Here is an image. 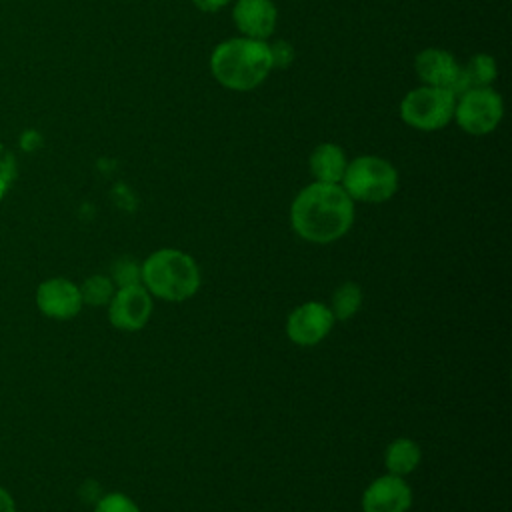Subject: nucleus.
<instances>
[{"instance_id": "f257e3e1", "label": "nucleus", "mask_w": 512, "mask_h": 512, "mask_svg": "<svg viewBox=\"0 0 512 512\" xmlns=\"http://www.w3.org/2000/svg\"><path fill=\"white\" fill-rule=\"evenodd\" d=\"M354 214V200L340 184L316 180L304 186L290 204L292 230L312 244H330L346 236Z\"/></svg>"}, {"instance_id": "f03ea898", "label": "nucleus", "mask_w": 512, "mask_h": 512, "mask_svg": "<svg viewBox=\"0 0 512 512\" xmlns=\"http://www.w3.org/2000/svg\"><path fill=\"white\" fill-rule=\"evenodd\" d=\"M272 54L266 40L248 36L228 38L210 54V70L216 82L234 92H248L260 86L272 72Z\"/></svg>"}, {"instance_id": "7ed1b4c3", "label": "nucleus", "mask_w": 512, "mask_h": 512, "mask_svg": "<svg viewBox=\"0 0 512 512\" xmlns=\"http://www.w3.org/2000/svg\"><path fill=\"white\" fill-rule=\"evenodd\" d=\"M200 268L196 260L178 248H158L142 262V286L152 298L164 302H186L200 290Z\"/></svg>"}, {"instance_id": "20e7f679", "label": "nucleus", "mask_w": 512, "mask_h": 512, "mask_svg": "<svg viewBox=\"0 0 512 512\" xmlns=\"http://www.w3.org/2000/svg\"><path fill=\"white\" fill-rule=\"evenodd\" d=\"M398 170L382 156L364 154L348 162L340 186L354 202L380 204L398 192Z\"/></svg>"}, {"instance_id": "39448f33", "label": "nucleus", "mask_w": 512, "mask_h": 512, "mask_svg": "<svg viewBox=\"0 0 512 512\" xmlns=\"http://www.w3.org/2000/svg\"><path fill=\"white\" fill-rule=\"evenodd\" d=\"M456 94L446 88L418 86L406 92L400 102V118L414 130L436 132L454 118Z\"/></svg>"}, {"instance_id": "423d86ee", "label": "nucleus", "mask_w": 512, "mask_h": 512, "mask_svg": "<svg viewBox=\"0 0 512 512\" xmlns=\"http://www.w3.org/2000/svg\"><path fill=\"white\" fill-rule=\"evenodd\" d=\"M504 116L502 96L492 88H470L456 96L454 120L456 124L474 136L490 134L498 128Z\"/></svg>"}, {"instance_id": "0eeeda50", "label": "nucleus", "mask_w": 512, "mask_h": 512, "mask_svg": "<svg viewBox=\"0 0 512 512\" xmlns=\"http://www.w3.org/2000/svg\"><path fill=\"white\" fill-rule=\"evenodd\" d=\"M334 316L328 304L308 300L298 304L286 318V336L302 348L320 344L334 328Z\"/></svg>"}, {"instance_id": "6e6552de", "label": "nucleus", "mask_w": 512, "mask_h": 512, "mask_svg": "<svg viewBox=\"0 0 512 512\" xmlns=\"http://www.w3.org/2000/svg\"><path fill=\"white\" fill-rule=\"evenodd\" d=\"M154 310L152 296L142 284L116 288L114 296L108 302V320L114 328L122 332L142 330Z\"/></svg>"}, {"instance_id": "1a4fd4ad", "label": "nucleus", "mask_w": 512, "mask_h": 512, "mask_svg": "<svg viewBox=\"0 0 512 512\" xmlns=\"http://www.w3.org/2000/svg\"><path fill=\"white\" fill-rule=\"evenodd\" d=\"M36 306L52 320H70L84 306L80 286L64 276L48 278L36 288Z\"/></svg>"}, {"instance_id": "9d476101", "label": "nucleus", "mask_w": 512, "mask_h": 512, "mask_svg": "<svg viewBox=\"0 0 512 512\" xmlns=\"http://www.w3.org/2000/svg\"><path fill=\"white\" fill-rule=\"evenodd\" d=\"M362 512H408L412 506V488L402 476L382 474L362 492Z\"/></svg>"}, {"instance_id": "9b49d317", "label": "nucleus", "mask_w": 512, "mask_h": 512, "mask_svg": "<svg viewBox=\"0 0 512 512\" xmlns=\"http://www.w3.org/2000/svg\"><path fill=\"white\" fill-rule=\"evenodd\" d=\"M414 70L422 84L446 88L456 94V86L460 80V64L448 50L424 48L416 54Z\"/></svg>"}, {"instance_id": "f8f14e48", "label": "nucleus", "mask_w": 512, "mask_h": 512, "mask_svg": "<svg viewBox=\"0 0 512 512\" xmlns=\"http://www.w3.org/2000/svg\"><path fill=\"white\" fill-rule=\"evenodd\" d=\"M232 20L242 36L266 40L276 28L278 10L272 0H236Z\"/></svg>"}, {"instance_id": "ddd939ff", "label": "nucleus", "mask_w": 512, "mask_h": 512, "mask_svg": "<svg viewBox=\"0 0 512 512\" xmlns=\"http://www.w3.org/2000/svg\"><path fill=\"white\" fill-rule=\"evenodd\" d=\"M308 166H310V172L316 182L340 184L344 170L348 166V158L338 144L324 142L312 150Z\"/></svg>"}, {"instance_id": "4468645a", "label": "nucleus", "mask_w": 512, "mask_h": 512, "mask_svg": "<svg viewBox=\"0 0 512 512\" xmlns=\"http://www.w3.org/2000/svg\"><path fill=\"white\" fill-rule=\"evenodd\" d=\"M420 460H422L420 446L406 436L394 438L384 450V466L388 474H394V476L406 478L420 466Z\"/></svg>"}, {"instance_id": "2eb2a0df", "label": "nucleus", "mask_w": 512, "mask_h": 512, "mask_svg": "<svg viewBox=\"0 0 512 512\" xmlns=\"http://www.w3.org/2000/svg\"><path fill=\"white\" fill-rule=\"evenodd\" d=\"M498 68L490 54H476L464 66H460V80L456 86V96L470 88H486L496 80Z\"/></svg>"}, {"instance_id": "dca6fc26", "label": "nucleus", "mask_w": 512, "mask_h": 512, "mask_svg": "<svg viewBox=\"0 0 512 512\" xmlns=\"http://www.w3.org/2000/svg\"><path fill=\"white\" fill-rule=\"evenodd\" d=\"M362 302H364V292H362L360 284L354 280H346V282L338 284L336 290L332 292L328 308H330L334 320L346 322L358 314V310L362 308Z\"/></svg>"}, {"instance_id": "f3484780", "label": "nucleus", "mask_w": 512, "mask_h": 512, "mask_svg": "<svg viewBox=\"0 0 512 512\" xmlns=\"http://www.w3.org/2000/svg\"><path fill=\"white\" fill-rule=\"evenodd\" d=\"M116 286L108 274H92L80 284L82 302L88 306H108Z\"/></svg>"}, {"instance_id": "a211bd4d", "label": "nucleus", "mask_w": 512, "mask_h": 512, "mask_svg": "<svg viewBox=\"0 0 512 512\" xmlns=\"http://www.w3.org/2000/svg\"><path fill=\"white\" fill-rule=\"evenodd\" d=\"M108 276L112 278L116 288L142 284V262L134 256H120L114 260Z\"/></svg>"}, {"instance_id": "6ab92c4d", "label": "nucleus", "mask_w": 512, "mask_h": 512, "mask_svg": "<svg viewBox=\"0 0 512 512\" xmlns=\"http://www.w3.org/2000/svg\"><path fill=\"white\" fill-rule=\"evenodd\" d=\"M94 512H140V508L128 494L110 492L96 502Z\"/></svg>"}, {"instance_id": "aec40b11", "label": "nucleus", "mask_w": 512, "mask_h": 512, "mask_svg": "<svg viewBox=\"0 0 512 512\" xmlns=\"http://www.w3.org/2000/svg\"><path fill=\"white\" fill-rule=\"evenodd\" d=\"M270 54H272V64H274V68H276V66H278V68H284V66H288V64L292 62V58H294L292 46H290L288 42H284V40L272 42V44H270Z\"/></svg>"}, {"instance_id": "412c9836", "label": "nucleus", "mask_w": 512, "mask_h": 512, "mask_svg": "<svg viewBox=\"0 0 512 512\" xmlns=\"http://www.w3.org/2000/svg\"><path fill=\"white\" fill-rule=\"evenodd\" d=\"M194 6L202 12H218L222 10L226 4H230V0H192Z\"/></svg>"}, {"instance_id": "4be33fe9", "label": "nucleus", "mask_w": 512, "mask_h": 512, "mask_svg": "<svg viewBox=\"0 0 512 512\" xmlns=\"http://www.w3.org/2000/svg\"><path fill=\"white\" fill-rule=\"evenodd\" d=\"M0 512H16V502L4 486H0Z\"/></svg>"}]
</instances>
